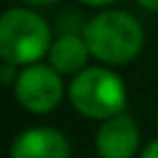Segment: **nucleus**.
Masks as SVG:
<instances>
[{
    "label": "nucleus",
    "mask_w": 158,
    "mask_h": 158,
    "mask_svg": "<svg viewBox=\"0 0 158 158\" xmlns=\"http://www.w3.org/2000/svg\"><path fill=\"white\" fill-rule=\"evenodd\" d=\"M54 44L44 16L30 7H10L0 16V58L16 68H28L49 56Z\"/></svg>",
    "instance_id": "obj_2"
},
{
    "label": "nucleus",
    "mask_w": 158,
    "mask_h": 158,
    "mask_svg": "<svg viewBox=\"0 0 158 158\" xmlns=\"http://www.w3.org/2000/svg\"><path fill=\"white\" fill-rule=\"evenodd\" d=\"M142 10L151 12V14H158V0H135Z\"/></svg>",
    "instance_id": "obj_10"
},
{
    "label": "nucleus",
    "mask_w": 158,
    "mask_h": 158,
    "mask_svg": "<svg viewBox=\"0 0 158 158\" xmlns=\"http://www.w3.org/2000/svg\"><path fill=\"white\" fill-rule=\"evenodd\" d=\"M68 100L81 116L107 121L126 112L128 89L112 68L89 65L68 84Z\"/></svg>",
    "instance_id": "obj_3"
},
{
    "label": "nucleus",
    "mask_w": 158,
    "mask_h": 158,
    "mask_svg": "<svg viewBox=\"0 0 158 158\" xmlns=\"http://www.w3.org/2000/svg\"><path fill=\"white\" fill-rule=\"evenodd\" d=\"M139 158H158V139H153V142H149L147 147L142 149V153H139Z\"/></svg>",
    "instance_id": "obj_9"
},
{
    "label": "nucleus",
    "mask_w": 158,
    "mask_h": 158,
    "mask_svg": "<svg viewBox=\"0 0 158 158\" xmlns=\"http://www.w3.org/2000/svg\"><path fill=\"white\" fill-rule=\"evenodd\" d=\"M139 126L130 114L102 121L95 133V151L100 158H135L139 149Z\"/></svg>",
    "instance_id": "obj_5"
},
{
    "label": "nucleus",
    "mask_w": 158,
    "mask_h": 158,
    "mask_svg": "<svg viewBox=\"0 0 158 158\" xmlns=\"http://www.w3.org/2000/svg\"><path fill=\"white\" fill-rule=\"evenodd\" d=\"M10 158H70V142L60 130L35 126L14 137Z\"/></svg>",
    "instance_id": "obj_6"
},
{
    "label": "nucleus",
    "mask_w": 158,
    "mask_h": 158,
    "mask_svg": "<svg viewBox=\"0 0 158 158\" xmlns=\"http://www.w3.org/2000/svg\"><path fill=\"white\" fill-rule=\"evenodd\" d=\"M14 98L30 114H49L60 105L68 93L63 74L56 72L49 63H35L19 70L14 81Z\"/></svg>",
    "instance_id": "obj_4"
},
{
    "label": "nucleus",
    "mask_w": 158,
    "mask_h": 158,
    "mask_svg": "<svg viewBox=\"0 0 158 158\" xmlns=\"http://www.w3.org/2000/svg\"><path fill=\"white\" fill-rule=\"evenodd\" d=\"M156 128H158V116H156Z\"/></svg>",
    "instance_id": "obj_13"
},
{
    "label": "nucleus",
    "mask_w": 158,
    "mask_h": 158,
    "mask_svg": "<svg viewBox=\"0 0 158 158\" xmlns=\"http://www.w3.org/2000/svg\"><path fill=\"white\" fill-rule=\"evenodd\" d=\"M26 5H30V7H49V5H54V2H58V0H23Z\"/></svg>",
    "instance_id": "obj_12"
},
{
    "label": "nucleus",
    "mask_w": 158,
    "mask_h": 158,
    "mask_svg": "<svg viewBox=\"0 0 158 158\" xmlns=\"http://www.w3.org/2000/svg\"><path fill=\"white\" fill-rule=\"evenodd\" d=\"M89 51L107 68H121L139 56L144 47V28L126 10H102L81 28Z\"/></svg>",
    "instance_id": "obj_1"
},
{
    "label": "nucleus",
    "mask_w": 158,
    "mask_h": 158,
    "mask_svg": "<svg viewBox=\"0 0 158 158\" xmlns=\"http://www.w3.org/2000/svg\"><path fill=\"white\" fill-rule=\"evenodd\" d=\"M77 2H81V5H86V7H109V5H114L116 0H77Z\"/></svg>",
    "instance_id": "obj_11"
},
{
    "label": "nucleus",
    "mask_w": 158,
    "mask_h": 158,
    "mask_svg": "<svg viewBox=\"0 0 158 158\" xmlns=\"http://www.w3.org/2000/svg\"><path fill=\"white\" fill-rule=\"evenodd\" d=\"M16 77H19V68H16V65H12V63H5V60H2V70H0V81H2V84H12V86H14Z\"/></svg>",
    "instance_id": "obj_8"
},
{
    "label": "nucleus",
    "mask_w": 158,
    "mask_h": 158,
    "mask_svg": "<svg viewBox=\"0 0 158 158\" xmlns=\"http://www.w3.org/2000/svg\"><path fill=\"white\" fill-rule=\"evenodd\" d=\"M49 65L60 74H79L89 68L91 51L81 33H60L49 49Z\"/></svg>",
    "instance_id": "obj_7"
}]
</instances>
